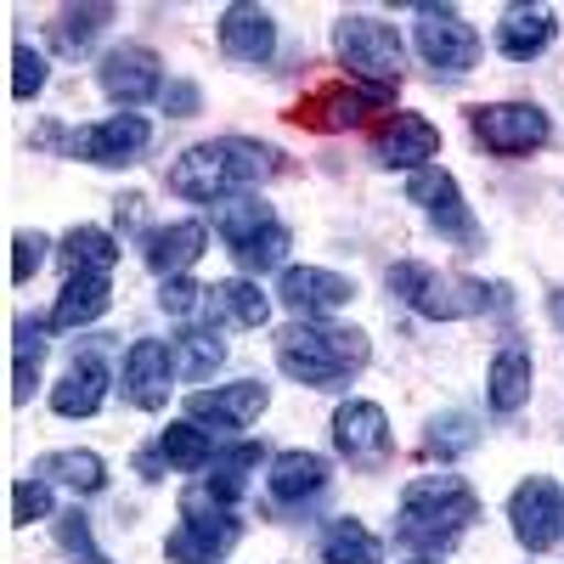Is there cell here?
<instances>
[{"label": "cell", "mask_w": 564, "mask_h": 564, "mask_svg": "<svg viewBox=\"0 0 564 564\" xmlns=\"http://www.w3.org/2000/svg\"><path fill=\"white\" fill-rule=\"evenodd\" d=\"M390 289H395L417 316H435V322L480 316V311L491 305V294H502V289H486V282H475V276H452V271L417 265V260L390 265Z\"/></svg>", "instance_id": "277c9868"}, {"label": "cell", "mask_w": 564, "mask_h": 564, "mask_svg": "<svg viewBox=\"0 0 564 564\" xmlns=\"http://www.w3.org/2000/svg\"><path fill=\"white\" fill-rule=\"evenodd\" d=\"M334 441L350 463H372L390 452V417L379 401H345L334 412Z\"/></svg>", "instance_id": "2e32d148"}, {"label": "cell", "mask_w": 564, "mask_h": 564, "mask_svg": "<svg viewBox=\"0 0 564 564\" xmlns=\"http://www.w3.org/2000/svg\"><path fill=\"white\" fill-rule=\"evenodd\" d=\"M215 441H209V430H198V423H170V430L159 435V457L170 463V468H181V475H198V468H209L215 463Z\"/></svg>", "instance_id": "f1b7e54d"}, {"label": "cell", "mask_w": 564, "mask_h": 564, "mask_svg": "<svg viewBox=\"0 0 564 564\" xmlns=\"http://www.w3.org/2000/svg\"><path fill=\"white\" fill-rule=\"evenodd\" d=\"M480 435H475V417H463V412H446V417H435L430 423V452L435 457H457V452H468Z\"/></svg>", "instance_id": "d590c367"}, {"label": "cell", "mask_w": 564, "mask_h": 564, "mask_svg": "<svg viewBox=\"0 0 564 564\" xmlns=\"http://www.w3.org/2000/svg\"><path fill=\"white\" fill-rule=\"evenodd\" d=\"M108 305H113V294H108V276L68 271L63 294H57V305H52V327H85V322H97Z\"/></svg>", "instance_id": "603a6c76"}, {"label": "cell", "mask_w": 564, "mask_h": 564, "mask_svg": "<svg viewBox=\"0 0 564 564\" xmlns=\"http://www.w3.org/2000/svg\"><path fill=\"white\" fill-rule=\"evenodd\" d=\"M57 542H63L74 558H85V564H108V558L97 553V542H90V525H85L79 508H74V513H57Z\"/></svg>", "instance_id": "f35d334b"}, {"label": "cell", "mask_w": 564, "mask_h": 564, "mask_svg": "<svg viewBox=\"0 0 564 564\" xmlns=\"http://www.w3.org/2000/svg\"><path fill=\"white\" fill-rule=\"evenodd\" d=\"M204 305H209V316H226V322H238V327H265V316H271V300L254 289V282H243V276L215 282Z\"/></svg>", "instance_id": "484cf974"}, {"label": "cell", "mask_w": 564, "mask_h": 564, "mask_svg": "<svg viewBox=\"0 0 564 564\" xmlns=\"http://www.w3.org/2000/svg\"><path fill=\"white\" fill-rule=\"evenodd\" d=\"M334 52L361 85H401V34L379 18H339L334 23Z\"/></svg>", "instance_id": "5b68a950"}, {"label": "cell", "mask_w": 564, "mask_h": 564, "mask_svg": "<svg viewBox=\"0 0 564 564\" xmlns=\"http://www.w3.org/2000/svg\"><path fill=\"white\" fill-rule=\"evenodd\" d=\"M220 52L231 63H271L276 52V23L260 7H226L220 12Z\"/></svg>", "instance_id": "d6986e66"}, {"label": "cell", "mask_w": 564, "mask_h": 564, "mask_svg": "<svg viewBox=\"0 0 564 564\" xmlns=\"http://www.w3.org/2000/svg\"><path fill=\"white\" fill-rule=\"evenodd\" d=\"M34 384H40V356H18L12 361V406H23L34 395Z\"/></svg>", "instance_id": "b9f144b4"}, {"label": "cell", "mask_w": 564, "mask_h": 564, "mask_svg": "<svg viewBox=\"0 0 564 564\" xmlns=\"http://www.w3.org/2000/svg\"><path fill=\"white\" fill-rule=\"evenodd\" d=\"M327 486V463L316 452H282L271 463V497L276 502H305Z\"/></svg>", "instance_id": "d4e9b609"}, {"label": "cell", "mask_w": 564, "mask_h": 564, "mask_svg": "<svg viewBox=\"0 0 564 564\" xmlns=\"http://www.w3.org/2000/svg\"><path fill=\"white\" fill-rule=\"evenodd\" d=\"M406 198L430 209V220H435L441 238H452V243H480V226H475V215H468L457 181H452L446 170H417V175L406 181Z\"/></svg>", "instance_id": "4fadbf2b"}, {"label": "cell", "mask_w": 564, "mask_h": 564, "mask_svg": "<svg viewBox=\"0 0 564 564\" xmlns=\"http://www.w3.org/2000/svg\"><path fill=\"white\" fill-rule=\"evenodd\" d=\"M390 102H395V85L327 79V85H316L311 97L294 108V124H311V130H345V124H361L367 113H384Z\"/></svg>", "instance_id": "52a82bcc"}, {"label": "cell", "mask_w": 564, "mask_h": 564, "mask_svg": "<svg viewBox=\"0 0 564 564\" xmlns=\"http://www.w3.org/2000/svg\"><path fill=\"white\" fill-rule=\"evenodd\" d=\"M45 249H52V243H45L40 231H18V238H12V282H29L45 265Z\"/></svg>", "instance_id": "60d3db41"}, {"label": "cell", "mask_w": 564, "mask_h": 564, "mask_svg": "<svg viewBox=\"0 0 564 564\" xmlns=\"http://www.w3.org/2000/svg\"><path fill=\"white\" fill-rule=\"evenodd\" d=\"M204 300H209V289H198L193 276H170L164 289H159V305H164L170 316H193Z\"/></svg>", "instance_id": "ab89813d"}, {"label": "cell", "mask_w": 564, "mask_h": 564, "mask_svg": "<svg viewBox=\"0 0 564 564\" xmlns=\"http://www.w3.org/2000/svg\"><path fill=\"white\" fill-rule=\"evenodd\" d=\"M271 401L265 384H220V390H193L186 395V412L193 423H215V430H243L249 417H260Z\"/></svg>", "instance_id": "e0dca14e"}, {"label": "cell", "mask_w": 564, "mask_h": 564, "mask_svg": "<svg viewBox=\"0 0 564 564\" xmlns=\"http://www.w3.org/2000/svg\"><path fill=\"white\" fill-rule=\"evenodd\" d=\"M276 153L260 148V141L243 135H226V141H198L170 164V193L175 198H193V204H226V198H243L249 186H260L276 164Z\"/></svg>", "instance_id": "6da1fadb"}, {"label": "cell", "mask_w": 564, "mask_h": 564, "mask_svg": "<svg viewBox=\"0 0 564 564\" xmlns=\"http://www.w3.org/2000/svg\"><path fill=\"white\" fill-rule=\"evenodd\" d=\"M153 141V124L141 119V113H113L102 124H90L74 135V153L90 159V164H130L141 148Z\"/></svg>", "instance_id": "9a60e30c"}, {"label": "cell", "mask_w": 564, "mask_h": 564, "mask_svg": "<svg viewBox=\"0 0 564 564\" xmlns=\"http://www.w3.org/2000/svg\"><path fill=\"white\" fill-rule=\"evenodd\" d=\"M97 79L108 90V102L141 108L164 90V63H159V52H148V45H113V52L102 57V68H97Z\"/></svg>", "instance_id": "8fae6325"}, {"label": "cell", "mask_w": 564, "mask_h": 564, "mask_svg": "<svg viewBox=\"0 0 564 564\" xmlns=\"http://www.w3.org/2000/svg\"><path fill=\"white\" fill-rule=\"evenodd\" d=\"M170 108H175V113L186 119V113L198 108V90H193V85H170Z\"/></svg>", "instance_id": "ee69618b"}, {"label": "cell", "mask_w": 564, "mask_h": 564, "mask_svg": "<svg viewBox=\"0 0 564 564\" xmlns=\"http://www.w3.org/2000/svg\"><path fill=\"white\" fill-rule=\"evenodd\" d=\"M322 564H384V542L361 520H334L322 536Z\"/></svg>", "instance_id": "83f0119b"}, {"label": "cell", "mask_w": 564, "mask_h": 564, "mask_svg": "<svg viewBox=\"0 0 564 564\" xmlns=\"http://www.w3.org/2000/svg\"><path fill=\"white\" fill-rule=\"evenodd\" d=\"M108 18H113V7H68L52 23V45H57L63 57H79V52H90V40L102 34Z\"/></svg>", "instance_id": "1f68e13d"}, {"label": "cell", "mask_w": 564, "mask_h": 564, "mask_svg": "<svg viewBox=\"0 0 564 564\" xmlns=\"http://www.w3.org/2000/svg\"><path fill=\"white\" fill-rule=\"evenodd\" d=\"M282 254H289V226L282 220H271L265 231H254L243 243H231V260L243 271H271V265H282Z\"/></svg>", "instance_id": "e575fe53"}, {"label": "cell", "mask_w": 564, "mask_h": 564, "mask_svg": "<svg viewBox=\"0 0 564 564\" xmlns=\"http://www.w3.org/2000/svg\"><path fill=\"white\" fill-rule=\"evenodd\" d=\"M209 243V231L204 220H175V226H159L153 238H148V265L170 282V276H186V265H193Z\"/></svg>", "instance_id": "44dd1931"}, {"label": "cell", "mask_w": 564, "mask_h": 564, "mask_svg": "<svg viewBox=\"0 0 564 564\" xmlns=\"http://www.w3.org/2000/svg\"><path fill=\"white\" fill-rule=\"evenodd\" d=\"M276 215H271V204H260V198H226L220 209H215V231L226 238V249L231 243H243V238H254V231H265Z\"/></svg>", "instance_id": "d6a6232c"}, {"label": "cell", "mask_w": 564, "mask_h": 564, "mask_svg": "<svg viewBox=\"0 0 564 564\" xmlns=\"http://www.w3.org/2000/svg\"><path fill=\"white\" fill-rule=\"evenodd\" d=\"M238 542V520L226 513V502H215L204 486L181 502V525L170 531V558L175 564H209Z\"/></svg>", "instance_id": "8992f818"}, {"label": "cell", "mask_w": 564, "mask_h": 564, "mask_svg": "<svg viewBox=\"0 0 564 564\" xmlns=\"http://www.w3.org/2000/svg\"><path fill=\"white\" fill-rule=\"evenodd\" d=\"M52 520V486L45 480H18L12 486V525H34Z\"/></svg>", "instance_id": "8d00e7d4"}, {"label": "cell", "mask_w": 564, "mask_h": 564, "mask_svg": "<svg viewBox=\"0 0 564 564\" xmlns=\"http://www.w3.org/2000/svg\"><path fill=\"white\" fill-rule=\"evenodd\" d=\"M40 85H45V57L34 45H12V97L29 102V97H40Z\"/></svg>", "instance_id": "74e56055"}, {"label": "cell", "mask_w": 564, "mask_h": 564, "mask_svg": "<svg viewBox=\"0 0 564 564\" xmlns=\"http://www.w3.org/2000/svg\"><path fill=\"white\" fill-rule=\"evenodd\" d=\"M441 153V130L423 119V113H395L384 130H379V164H390V170H423Z\"/></svg>", "instance_id": "ac0fdd59"}, {"label": "cell", "mask_w": 564, "mask_h": 564, "mask_svg": "<svg viewBox=\"0 0 564 564\" xmlns=\"http://www.w3.org/2000/svg\"><path fill=\"white\" fill-rule=\"evenodd\" d=\"M475 520H480V497L468 491L457 475H423V480H412L401 491L395 536L406 547H423V553H446Z\"/></svg>", "instance_id": "3957f363"}, {"label": "cell", "mask_w": 564, "mask_h": 564, "mask_svg": "<svg viewBox=\"0 0 564 564\" xmlns=\"http://www.w3.org/2000/svg\"><path fill=\"white\" fill-rule=\"evenodd\" d=\"M276 300L289 305L294 316H327V311H339L356 300V282L339 276V271H322V265H289L276 282Z\"/></svg>", "instance_id": "5bb4252c"}, {"label": "cell", "mask_w": 564, "mask_h": 564, "mask_svg": "<svg viewBox=\"0 0 564 564\" xmlns=\"http://www.w3.org/2000/svg\"><path fill=\"white\" fill-rule=\"evenodd\" d=\"M175 372H181L175 345H164V339H135V345L124 350V395H130L141 412H159V406H170Z\"/></svg>", "instance_id": "7c38bea8"}, {"label": "cell", "mask_w": 564, "mask_h": 564, "mask_svg": "<svg viewBox=\"0 0 564 564\" xmlns=\"http://www.w3.org/2000/svg\"><path fill=\"white\" fill-rule=\"evenodd\" d=\"M553 316H558V322H564V294H558V300H553Z\"/></svg>", "instance_id": "f6af8a7d"}, {"label": "cell", "mask_w": 564, "mask_h": 564, "mask_svg": "<svg viewBox=\"0 0 564 564\" xmlns=\"http://www.w3.org/2000/svg\"><path fill=\"white\" fill-rule=\"evenodd\" d=\"M12 334H18V356H45V322L40 316H18Z\"/></svg>", "instance_id": "7bdbcfd3"}, {"label": "cell", "mask_w": 564, "mask_h": 564, "mask_svg": "<svg viewBox=\"0 0 564 564\" xmlns=\"http://www.w3.org/2000/svg\"><path fill=\"white\" fill-rule=\"evenodd\" d=\"M260 463V446H231V452H215V463H209V475H204V491L215 497V502H238L243 497V486H249V468Z\"/></svg>", "instance_id": "f546056e"}, {"label": "cell", "mask_w": 564, "mask_h": 564, "mask_svg": "<svg viewBox=\"0 0 564 564\" xmlns=\"http://www.w3.org/2000/svg\"><path fill=\"white\" fill-rule=\"evenodd\" d=\"M486 384H491V406H497V412H520V406L531 401V356H525L520 345L497 350Z\"/></svg>", "instance_id": "4316f807"}, {"label": "cell", "mask_w": 564, "mask_h": 564, "mask_svg": "<svg viewBox=\"0 0 564 564\" xmlns=\"http://www.w3.org/2000/svg\"><path fill=\"white\" fill-rule=\"evenodd\" d=\"M102 395H108V367H102V356H74V367L63 372V384L52 390V406L63 412V417H90L102 406Z\"/></svg>", "instance_id": "7402d4cb"}, {"label": "cell", "mask_w": 564, "mask_h": 564, "mask_svg": "<svg viewBox=\"0 0 564 564\" xmlns=\"http://www.w3.org/2000/svg\"><path fill=\"white\" fill-rule=\"evenodd\" d=\"M412 564H435V558H412Z\"/></svg>", "instance_id": "bcb514c9"}, {"label": "cell", "mask_w": 564, "mask_h": 564, "mask_svg": "<svg viewBox=\"0 0 564 564\" xmlns=\"http://www.w3.org/2000/svg\"><path fill=\"white\" fill-rule=\"evenodd\" d=\"M34 480H45V486H68V491L90 497V491H102V486H108V468H102L97 452H45V457L34 463Z\"/></svg>", "instance_id": "cb8c5ba5"}, {"label": "cell", "mask_w": 564, "mask_h": 564, "mask_svg": "<svg viewBox=\"0 0 564 564\" xmlns=\"http://www.w3.org/2000/svg\"><path fill=\"white\" fill-rule=\"evenodd\" d=\"M226 345L215 327H186V334L175 339V361H181V379H209V372L220 367Z\"/></svg>", "instance_id": "836d02e7"}, {"label": "cell", "mask_w": 564, "mask_h": 564, "mask_svg": "<svg viewBox=\"0 0 564 564\" xmlns=\"http://www.w3.org/2000/svg\"><path fill=\"white\" fill-rule=\"evenodd\" d=\"M63 260L68 271H90V276H108L119 265V243L108 238L102 226H74L68 238H63Z\"/></svg>", "instance_id": "4dcf8cb0"}, {"label": "cell", "mask_w": 564, "mask_h": 564, "mask_svg": "<svg viewBox=\"0 0 564 564\" xmlns=\"http://www.w3.org/2000/svg\"><path fill=\"white\" fill-rule=\"evenodd\" d=\"M508 520H513V536H520V547L547 553V547L564 536V497H558V486L542 480V475H531L525 486H513Z\"/></svg>", "instance_id": "30bf717a"}, {"label": "cell", "mask_w": 564, "mask_h": 564, "mask_svg": "<svg viewBox=\"0 0 564 564\" xmlns=\"http://www.w3.org/2000/svg\"><path fill=\"white\" fill-rule=\"evenodd\" d=\"M372 345L361 327H339V322H289L276 334V367L289 379L311 384V390H345L356 372L367 367Z\"/></svg>", "instance_id": "7a4b0ae2"}, {"label": "cell", "mask_w": 564, "mask_h": 564, "mask_svg": "<svg viewBox=\"0 0 564 564\" xmlns=\"http://www.w3.org/2000/svg\"><path fill=\"white\" fill-rule=\"evenodd\" d=\"M417 52L441 74H468L480 63V34L452 7H417Z\"/></svg>", "instance_id": "9c48e42d"}, {"label": "cell", "mask_w": 564, "mask_h": 564, "mask_svg": "<svg viewBox=\"0 0 564 564\" xmlns=\"http://www.w3.org/2000/svg\"><path fill=\"white\" fill-rule=\"evenodd\" d=\"M468 130H475V141L486 153L520 159V153H536L547 141V113L536 102H491V108L468 113Z\"/></svg>", "instance_id": "ba28073f"}, {"label": "cell", "mask_w": 564, "mask_h": 564, "mask_svg": "<svg viewBox=\"0 0 564 564\" xmlns=\"http://www.w3.org/2000/svg\"><path fill=\"white\" fill-rule=\"evenodd\" d=\"M553 34H558V23H553L547 7H508V18L497 29V45H502V57L531 63V57H542L553 45Z\"/></svg>", "instance_id": "ffe728a7"}]
</instances>
